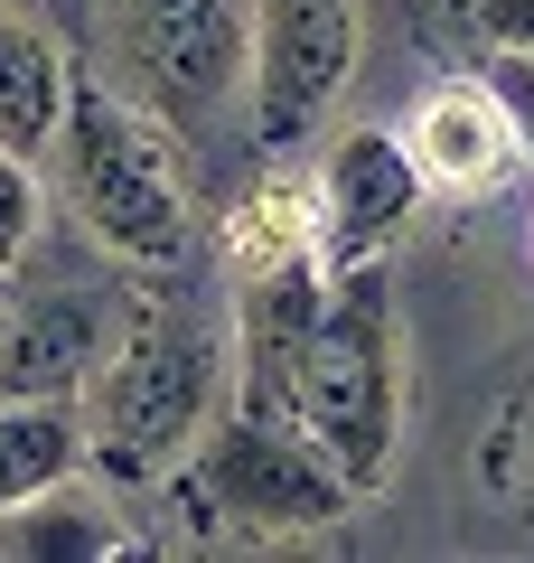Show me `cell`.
Here are the masks:
<instances>
[{
    "label": "cell",
    "instance_id": "13",
    "mask_svg": "<svg viewBox=\"0 0 534 563\" xmlns=\"http://www.w3.org/2000/svg\"><path fill=\"white\" fill-rule=\"evenodd\" d=\"M38 207H47L38 161H29V151H0V273H20V263H29V244H38Z\"/></svg>",
    "mask_w": 534,
    "mask_h": 563
},
{
    "label": "cell",
    "instance_id": "6",
    "mask_svg": "<svg viewBox=\"0 0 534 563\" xmlns=\"http://www.w3.org/2000/svg\"><path fill=\"white\" fill-rule=\"evenodd\" d=\"M356 0H254V57H244V122L263 161H291L329 132L356 76Z\"/></svg>",
    "mask_w": 534,
    "mask_h": 563
},
{
    "label": "cell",
    "instance_id": "3",
    "mask_svg": "<svg viewBox=\"0 0 534 563\" xmlns=\"http://www.w3.org/2000/svg\"><path fill=\"white\" fill-rule=\"evenodd\" d=\"M47 151H57V198L113 263L169 273L188 254L198 217H188V179L169 169V132L132 113L113 85H66V122Z\"/></svg>",
    "mask_w": 534,
    "mask_h": 563
},
{
    "label": "cell",
    "instance_id": "15",
    "mask_svg": "<svg viewBox=\"0 0 534 563\" xmlns=\"http://www.w3.org/2000/svg\"><path fill=\"white\" fill-rule=\"evenodd\" d=\"M478 76L497 85V103H507V122H515V161H534V57H488Z\"/></svg>",
    "mask_w": 534,
    "mask_h": 563
},
{
    "label": "cell",
    "instance_id": "9",
    "mask_svg": "<svg viewBox=\"0 0 534 563\" xmlns=\"http://www.w3.org/2000/svg\"><path fill=\"white\" fill-rule=\"evenodd\" d=\"M403 141H413V161H422V179H432V188H497V179H507V161H515V122H507V103H497L488 76L432 85Z\"/></svg>",
    "mask_w": 534,
    "mask_h": 563
},
{
    "label": "cell",
    "instance_id": "16",
    "mask_svg": "<svg viewBox=\"0 0 534 563\" xmlns=\"http://www.w3.org/2000/svg\"><path fill=\"white\" fill-rule=\"evenodd\" d=\"M0 291H10V273H0Z\"/></svg>",
    "mask_w": 534,
    "mask_h": 563
},
{
    "label": "cell",
    "instance_id": "5",
    "mask_svg": "<svg viewBox=\"0 0 534 563\" xmlns=\"http://www.w3.org/2000/svg\"><path fill=\"white\" fill-rule=\"evenodd\" d=\"M198 536H225V544H272V536H310V526H337L356 507L347 470L300 432V422H272V413H216L188 442V461L169 470Z\"/></svg>",
    "mask_w": 534,
    "mask_h": 563
},
{
    "label": "cell",
    "instance_id": "4",
    "mask_svg": "<svg viewBox=\"0 0 534 563\" xmlns=\"http://www.w3.org/2000/svg\"><path fill=\"white\" fill-rule=\"evenodd\" d=\"M103 85L169 141H207L244 103L254 0H94Z\"/></svg>",
    "mask_w": 534,
    "mask_h": 563
},
{
    "label": "cell",
    "instance_id": "11",
    "mask_svg": "<svg viewBox=\"0 0 534 563\" xmlns=\"http://www.w3.org/2000/svg\"><path fill=\"white\" fill-rule=\"evenodd\" d=\"M66 85H76L66 76V47L38 20L0 10V151L38 161L47 141H57V122H66Z\"/></svg>",
    "mask_w": 534,
    "mask_h": 563
},
{
    "label": "cell",
    "instance_id": "1",
    "mask_svg": "<svg viewBox=\"0 0 534 563\" xmlns=\"http://www.w3.org/2000/svg\"><path fill=\"white\" fill-rule=\"evenodd\" d=\"M216 395H225V339L207 329V310L188 301L122 310L113 357L85 385V470H103V488H159L216 422Z\"/></svg>",
    "mask_w": 534,
    "mask_h": 563
},
{
    "label": "cell",
    "instance_id": "8",
    "mask_svg": "<svg viewBox=\"0 0 534 563\" xmlns=\"http://www.w3.org/2000/svg\"><path fill=\"white\" fill-rule=\"evenodd\" d=\"M122 339V301L113 291H0V404H85L94 366Z\"/></svg>",
    "mask_w": 534,
    "mask_h": 563
},
{
    "label": "cell",
    "instance_id": "2",
    "mask_svg": "<svg viewBox=\"0 0 534 563\" xmlns=\"http://www.w3.org/2000/svg\"><path fill=\"white\" fill-rule=\"evenodd\" d=\"M291 422L347 470L356 498H376L403 451V320H394V273L376 263H329V310L300 347Z\"/></svg>",
    "mask_w": 534,
    "mask_h": 563
},
{
    "label": "cell",
    "instance_id": "7",
    "mask_svg": "<svg viewBox=\"0 0 534 563\" xmlns=\"http://www.w3.org/2000/svg\"><path fill=\"white\" fill-rule=\"evenodd\" d=\"M422 198H432V179H422L413 141L385 132V122H347V132L329 141L319 179H310L319 263H376V254H394V244L413 235Z\"/></svg>",
    "mask_w": 534,
    "mask_h": 563
},
{
    "label": "cell",
    "instance_id": "12",
    "mask_svg": "<svg viewBox=\"0 0 534 563\" xmlns=\"http://www.w3.org/2000/svg\"><path fill=\"white\" fill-rule=\"evenodd\" d=\"M85 470V404H0V507Z\"/></svg>",
    "mask_w": 534,
    "mask_h": 563
},
{
    "label": "cell",
    "instance_id": "14",
    "mask_svg": "<svg viewBox=\"0 0 534 563\" xmlns=\"http://www.w3.org/2000/svg\"><path fill=\"white\" fill-rule=\"evenodd\" d=\"M459 38L497 47V57H534V0H459Z\"/></svg>",
    "mask_w": 534,
    "mask_h": 563
},
{
    "label": "cell",
    "instance_id": "10",
    "mask_svg": "<svg viewBox=\"0 0 534 563\" xmlns=\"http://www.w3.org/2000/svg\"><path fill=\"white\" fill-rule=\"evenodd\" d=\"M0 554H29V563H113V554H132V536H122L113 498L85 488V470H76V479H47V488H29L20 507H0Z\"/></svg>",
    "mask_w": 534,
    "mask_h": 563
}]
</instances>
